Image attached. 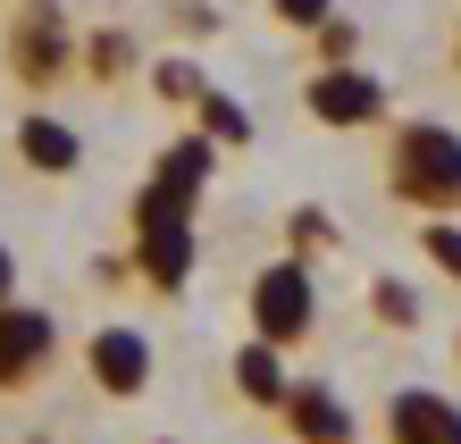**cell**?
Wrapping results in <instances>:
<instances>
[{"label":"cell","instance_id":"cell-3","mask_svg":"<svg viewBox=\"0 0 461 444\" xmlns=\"http://www.w3.org/2000/svg\"><path fill=\"white\" fill-rule=\"evenodd\" d=\"M9 76L25 93H50L76 76V34H68V9L59 0H25L9 17Z\"/></svg>","mask_w":461,"mask_h":444},{"label":"cell","instance_id":"cell-22","mask_svg":"<svg viewBox=\"0 0 461 444\" xmlns=\"http://www.w3.org/2000/svg\"><path fill=\"white\" fill-rule=\"evenodd\" d=\"M453 76H461V17H453Z\"/></svg>","mask_w":461,"mask_h":444},{"label":"cell","instance_id":"cell-21","mask_svg":"<svg viewBox=\"0 0 461 444\" xmlns=\"http://www.w3.org/2000/svg\"><path fill=\"white\" fill-rule=\"evenodd\" d=\"M17 294V260H9V243H0V302Z\"/></svg>","mask_w":461,"mask_h":444},{"label":"cell","instance_id":"cell-1","mask_svg":"<svg viewBox=\"0 0 461 444\" xmlns=\"http://www.w3.org/2000/svg\"><path fill=\"white\" fill-rule=\"evenodd\" d=\"M386 193L402 210L453 218L461 210V134L437 126V118H402L386 134Z\"/></svg>","mask_w":461,"mask_h":444},{"label":"cell","instance_id":"cell-12","mask_svg":"<svg viewBox=\"0 0 461 444\" xmlns=\"http://www.w3.org/2000/svg\"><path fill=\"white\" fill-rule=\"evenodd\" d=\"M210 168H219V143L194 126V134H176V143L159 151V168H151V177H168V185H185V193H202V185H210Z\"/></svg>","mask_w":461,"mask_h":444},{"label":"cell","instance_id":"cell-18","mask_svg":"<svg viewBox=\"0 0 461 444\" xmlns=\"http://www.w3.org/2000/svg\"><path fill=\"white\" fill-rule=\"evenodd\" d=\"M420 252L437 260L445 276H461V227H453V218H428V235H420Z\"/></svg>","mask_w":461,"mask_h":444},{"label":"cell","instance_id":"cell-10","mask_svg":"<svg viewBox=\"0 0 461 444\" xmlns=\"http://www.w3.org/2000/svg\"><path fill=\"white\" fill-rule=\"evenodd\" d=\"M17 159L42 168V177H68L76 159H85V134H76L68 118H50V109H25L17 118Z\"/></svg>","mask_w":461,"mask_h":444},{"label":"cell","instance_id":"cell-15","mask_svg":"<svg viewBox=\"0 0 461 444\" xmlns=\"http://www.w3.org/2000/svg\"><path fill=\"white\" fill-rule=\"evenodd\" d=\"M369 311L386 319V327H420V294L402 285V276H377V285H369Z\"/></svg>","mask_w":461,"mask_h":444},{"label":"cell","instance_id":"cell-9","mask_svg":"<svg viewBox=\"0 0 461 444\" xmlns=\"http://www.w3.org/2000/svg\"><path fill=\"white\" fill-rule=\"evenodd\" d=\"M285 428L294 444H352V411L336 403V385H285Z\"/></svg>","mask_w":461,"mask_h":444},{"label":"cell","instance_id":"cell-13","mask_svg":"<svg viewBox=\"0 0 461 444\" xmlns=\"http://www.w3.org/2000/svg\"><path fill=\"white\" fill-rule=\"evenodd\" d=\"M194 109H202V134H210V143H252V118H243L235 93H210V85H202Z\"/></svg>","mask_w":461,"mask_h":444},{"label":"cell","instance_id":"cell-17","mask_svg":"<svg viewBox=\"0 0 461 444\" xmlns=\"http://www.w3.org/2000/svg\"><path fill=\"white\" fill-rule=\"evenodd\" d=\"M311 42H319V68H336V59H352V42H361V34H352V17L328 9V17L311 25Z\"/></svg>","mask_w":461,"mask_h":444},{"label":"cell","instance_id":"cell-6","mask_svg":"<svg viewBox=\"0 0 461 444\" xmlns=\"http://www.w3.org/2000/svg\"><path fill=\"white\" fill-rule=\"evenodd\" d=\"M303 109H311L319 126H377V118H386V85L361 76L352 59H336V68H319L311 85H303Z\"/></svg>","mask_w":461,"mask_h":444},{"label":"cell","instance_id":"cell-16","mask_svg":"<svg viewBox=\"0 0 461 444\" xmlns=\"http://www.w3.org/2000/svg\"><path fill=\"white\" fill-rule=\"evenodd\" d=\"M151 85H159V101H185V109H194V101H202V68H194V59H159Z\"/></svg>","mask_w":461,"mask_h":444},{"label":"cell","instance_id":"cell-20","mask_svg":"<svg viewBox=\"0 0 461 444\" xmlns=\"http://www.w3.org/2000/svg\"><path fill=\"white\" fill-rule=\"evenodd\" d=\"M328 9H336V0H268V17H277V25H294V34H311V25L328 17Z\"/></svg>","mask_w":461,"mask_h":444},{"label":"cell","instance_id":"cell-23","mask_svg":"<svg viewBox=\"0 0 461 444\" xmlns=\"http://www.w3.org/2000/svg\"><path fill=\"white\" fill-rule=\"evenodd\" d=\"M453 352H461V336H453Z\"/></svg>","mask_w":461,"mask_h":444},{"label":"cell","instance_id":"cell-7","mask_svg":"<svg viewBox=\"0 0 461 444\" xmlns=\"http://www.w3.org/2000/svg\"><path fill=\"white\" fill-rule=\"evenodd\" d=\"M85 377L110 403H134L151 385V336H134V327H101V336L85 344Z\"/></svg>","mask_w":461,"mask_h":444},{"label":"cell","instance_id":"cell-4","mask_svg":"<svg viewBox=\"0 0 461 444\" xmlns=\"http://www.w3.org/2000/svg\"><path fill=\"white\" fill-rule=\"evenodd\" d=\"M311 319H319V285H311V260L294 252V260H268L252 276V336L260 344H303L311 336Z\"/></svg>","mask_w":461,"mask_h":444},{"label":"cell","instance_id":"cell-5","mask_svg":"<svg viewBox=\"0 0 461 444\" xmlns=\"http://www.w3.org/2000/svg\"><path fill=\"white\" fill-rule=\"evenodd\" d=\"M50 360H59V319H50V311H25V302H0V394L42 385Z\"/></svg>","mask_w":461,"mask_h":444},{"label":"cell","instance_id":"cell-14","mask_svg":"<svg viewBox=\"0 0 461 444\" xmlns=\"http://www.w3.org/2000/svg\"><path fill=\"white\" fill-rule=\"evenodd\" d=\"M126 59H134L126 34H85V42H76V68H93L101 85H110V76H126Z\"/></svg>","mask_w":461,"mask_h":444},{"label":"cell","instance_id":"cell-2","mask_svg":"<svg viewBox=\"0 0 461 444\" xmlns=\"http://www.w3.org/2000/svg\"><path fill=\"white\" fill-rule=\"evenodd\" d=\"M194 218H202V193H185L168 177H151L134 193V268H143L159 294H176L185 276H194Z\"/></svg>","mask_w":461,"mask_h":444},{"label":"cell","instance_id":"cell-11","mask_svg":"<svg viewBox=\"0 0 461 444\" xmlns=\"http://www.w3.org/2000/svg\"><path fill=\"white\" fill-rule=\"evenodd\" d=\"M285 385H294V377H285V352H277V344H260V336H252V344L235 352V394L252 403V411H277V403H285Z\"/></svg>","mask_w":461,"mask_h":444},{"label":"cell","instance_id":"cell-19","mask_svg":"<svg viewBox=\"0 0 461 444\" xmlns=\"http://www.w3.org/2000/svg\"><path fill=\"white\" fill-rule=\"evenodd\" d=\"M328 243H336V218L328 210H294V252L311 260V252H328Z\"/></svg>","mask_w":461,"mask_h":444},{"label":"cell","instance_id":"cell-8","mask_svg":"<svg viewBox=\"0 0 461 444\" xmlns=\"http://www.w3.org/2000/svg\"><path fill=\"white\" fill-rule=\"evenodd\" d=\"M386 444H461V403L428 394V385H402L386 403Z\"/></svg>","mask_w":461,"mask_h":444}]
</instances>
